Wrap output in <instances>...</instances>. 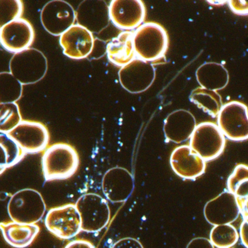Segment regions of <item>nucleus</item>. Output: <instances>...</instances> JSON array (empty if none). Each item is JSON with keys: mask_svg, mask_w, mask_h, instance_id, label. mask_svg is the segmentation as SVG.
Returning <instances> with one entry per match:
<instances>
[{"mask_svg": "<svg viewBox=\"0 0 248 248\" xmlns=\"http://www.w3.org/2000/svg\"><path fill=\"white\" fill-rule=\"evenodd\" d=\"M133 45L136 58L151 64L157 63L165 58L169 50V34L160 23L147 22L134 31Z\"/></svg>", "mask_w": 248, "mask_h": 248, "instance_id": "nucleus-1", "label": "nucleus"}, {"mask_svg": "<svg viewBox=\"0 0 248 248\" xmlns=\"http://www.w3.org/2000/svg\"><path fill=\"white\" fill-rule=\"evenodd\" d=\"M79 156L73 146L57 143L48 147L42 157V167L46 182L66 180L79 166Z\"/></svg>", "mask_w": 248, "mask_h": 248, "instance_id": "nucleus-2", "label": "nucleus"}, {"mask_svg": "<svg viewBox=\"0 0 248 248\" xmlns=\"http://www.w3.org/2000/svg\"><path fill=\"white\" fill-rule=\"evenodd\" d=\"M46 210L43 197L33 189L16 192L7 204V213L11 221L19 224H37L43 218Z\"/></svg>", "mask_w": 248, "mask_h": 248, "instance_id": "nucleus-3", "label": "nucleus"}, {"mask_svg": "<svg viewBox=\"0 0 248 248\" xmlns=\"http://www.w3.org/2000/svg\"><path fill=\"white\" fill-rule=\"evenodd\" d=\"M9 69L22 85L35 84L46 75L47 59L39 50L29 48L13 55Z\"/></svg>", "mask_w": 248, "mask_h": 248, "instance_id": "nucleus-4", "label": "nucleus"}, {"mask_svg": "<svg viewBox=\"0 0 248 248\" xmlns=\"http://www.w3.org/2000/svg\"><path fill=\"white\" fill-rule=\"evenodd\" d=\"M75 205L81 217L82 231L98 232L110 222V208L103 197L97 194H86L78 198Z\"/></svg>", "mask_w": 248, "mask_h": 248, "instance_id": "nucleus-5", "label": "nucleus"}, {"mask_svg": "<svg viewBox=\"0 0 248 248\" xmlns=\"http://www.w3.org/2000/svg\"><path fill=\"white\" fill-rule=\"evenodd\" d=\"M189 146L204 161H211L222 154L226 138L217 124L201 122L192 132Z\"/></svg>", "mask_w": 248, "mask_h": 248, "instance_id": "nucleus-6", "label": "nucleus"}, {"mask_svg": "<svg viewBox=\"0 0 248 248\" xmlns=\"http://www.w3.org/2000/svg\"><path fill=\"white\" fill-rule=\"evenodd\" d=\"M46 230L61 240H68L79 234L81 220L75 204L51 208L45 219Z\"/></svg>", "mask_w": 248, "mask_h": 248, "instance_id": "nucleus-7", "label": "nucleus"}, {"mask_svg": "<svg viewBox=\"0 0 248 248\" xmlns=\"http://www.w3.org/2000/svg\"><path fill=\"white\" fill-rule=\"evenodd\" d=\"M218 126L225 138L234 141L248 139V107L233 100L223 105L218 114Z\"/></svg>", "mask_w": 248, "mask_h": 248, "instance_id": "nucleus-8", "label": "nucleus"}, {"mask_svg": "<svg viewBox=\"0 0 248 248\" xmlns=\"http://www.w3.org/2000/svg\"><path fill=\"white\" fill-rule=\"evenodd\" d=\"M7 135L25 154H36L45 151L50 138L47 128L36 121L22 120Z\"/></svg>", "mask_w": 248, "mask_h": 248, "instance_id": "nucleus-9", "label": "nucleus"}, {"mask_svg": "<svg viewBox=\"0 0 248 248\" xmlns=\"http://www.w3.org/2000/svg\"><path fill=\"white\" fill-rule=\"evenodd\" d=\"M40 20L48 33L61 36L75 25L77 12L67 1L53 0L45 4L41 10Z\"/></svg>", "mask_w": 248, "mask_h": 248, "instance_id": "nucleus-10", "label": "nucleus"}, {"mask_svg": "<svg viewBox=\"0 0 248 248\" xmlns=\"http://www.w3.org/2000/svg\"><path fill=\"white\" fill-rule=\"evenodd\" d=\"M155 75L153 64L135 58L121 68L119 79L122 87L128 93L138 94L151 87Z\"/></svg>", "mask_w": 248, "mask_h": 248, "instance_id": "nucleus-11", "label": "nucleus"}, {"mask_svg": "<svg viewBox=\"0 0 248 248\" xmlns=\"http://www.w3.org/2000/svg\"><path fill=\"white\" fill-rule=\"evenodd\" d=\"M241 203L228 190L208 201L204 207L205 220L211 225L232 224L240 216Z\"/></svg>", "mask_w": 248, "mask_h": 248, "instance_id": "nucleus-12", "label": "nucleus"}, {"mask_svg": "<svg viewBox=\"0 0 248 248\" xmlns=\"http://www.w3.org/2000/svg\"><path fill=\"white\" fill-rule=\"evenodd\" d=\"M108 13L115 26L131 32L142 24L147 9L141 0H113L108 6Z\"/></svg>", "mask_w": 248, "mask_h": 248, "instance_id": "nucleus-13", "label": "nucleus"}, {"mask_svg": "<svg viewBox=\"0 0 248 248\" xmlns=\"http://www.w3.org/2000/svg\"><path fill=\"white\" fill-rule=\"evenodd\" d=\"M60 45L64 55L71 59L87 58L94 46L93 33L81 25H74L60 36Z\"/></svg>", "mask_w": 248, "mask_h": 248, "instance_id": "nucleus-14", "label": "nucleus"}, {"mask_svg": "<svg viewBox=\"0 0 248 248\" xmlns=\"http://www.w3.org/2000/svg\"><path fill=\"white\" fill-rule=\"evenodd\" d=\"M34 38L31 23L22 17L10 22L0 30V45L14 54L30 48Z\"/></svg>", "mask_w": 248, "mask_h": 248, "instance_id": "nucleus-15", "label": "nucleus"}, {"mask_svg": "<svg viewBox=\"0 0 248 248\" xmlns=\"http://www.w3.org/2000/svg\"><path fill=\"white\" fill-rule=\"evenodd\" d=\"M134 188V177L124 167L110 168L105 173L102 181L103 194L113 203H122L126 201L132 194Z\"/></svg>", "mask_w": 248, "mask_h": 248, "instance_id": "nucleus-16", "label": "nucleus"}, {"mask_svg": "<svg viewBox=\"0 0 248 248\" xmlns=\"http://www.w3.org/2000/svg\"><path fill=\"white\" fill-rule=\"evenodd\" d=\"M170 164L175 174L186 180H194L204 174L206 163L188 145L179 146L172 151Z\"/></svg>", "mask_w": 248, "mask_h": 248, "instance_id": "nucleus-17", "label": "nucleus"}, {"mask_svg": "<svg viewBox=\"0 0 248 248\" xmlns=\"http://www.w3.org/2000/svg\"><path fill=\"white\" fill-rule=\"evenodd\" d=\"M196 126V119L190 112L179 109L168 115L164 120L163 132L167 141L182 144L190 138Z\"/></svg>", "mask_w": 248, "mask_h": 248, "instance_id": "nucleus-18", "label": "nucleus"}, {"mask_svg": "<svg viewBox=\"0 0 248 248\" xmlns=\"http://www.w3.org/2000/svg\"><path fill=\"white\" fill-rule=\"evenodd\" d=\"M0 231L7 244L16 248H25L32 244L40 231L37 224H19L14 221L0 223Z\"/></svg>", "mask_w": 248, "mask_h": 248, "instance_id": "nucleus-19", "label": "nucleus"}, {"mask_svg": "<svg viewBox=\"0 0 248 248\" xmlns=\"http://www.w3.org/2000/svg\"><path fill=\"white\" fill-rule=\"evenodd\" d=\"M133 33L134 32L124 31L108 42L106 52L112 64L122 68L136 58Z\"/></svg>", "mask_w": 248, "mask_h": 248, "instance_id": "nucleus-20", "label": "nucleus"}, {"mask_svg": "<svg viewBox=\"0 0 248 248\" xmlns=\"http://www.w3.org/2000/svg\"><path fill=\"white\" fill-rule=\"evenodd\" d=\"M196 79L201 87L217 92L227 87L230 76L222 64L208 62L197 69Z\"/></svg>", "mask_w": 248, "mask_h": 248, "instance_id": "nucleus-21", "label": "nucleus"}, {"mask_svg": "<svg viewBox=\"0 0 248 248\" xmlns=\"http://www.w3.org/2000/svg\"><path fill=\"white\" fill-rule=\"evenodd\" d=\"M83 1L77 12V20L78 24L84 26L93 33V32H100L108 23V10L106 5H94L92 1Z\"/></svg>", "mask_w": 248, "mask_h": 248, "instance_id": "nucleus-22", "label": "nucleus"}, {"mask_svg": "<svg viewBox=\"0 0 248 248\" xmlns=\"http://www.w3.org/2000/svg\"><path fill=\"white\" fill-rule=\"evenodd\" d=\"M189 100L199 109L213 117L218 116L223 106L221 96L214 90L203 87H197L192 90Z\"/></svg>", "mask_w": 248, "mask_h": 248, "instance_id": "nucleus-23", "label": "nucleus"}, {"mask_svg": "<svg viewBox=\"0 0 248 248\" xmlns=\"http://www.w3.org/2000/svg\"><path fill=\"white\" fill-rule=\"evenodd\" d=\"M25 154L7 134L0 132V176L7 169L20 163Z\"/></svg>", "mask_w": 248, "mask_h": 248, "instance_id": "nucleus-24", "label": "nucleus"}, {"mask_svg": "<svg viewBox=\"0 0 248 248\" xmlns=\"http://www.w3.org/2000/svg\"><path fill=\"white\" fill-rule=\"evenodd\" d=\"M227 189L243 203L248 198V165L236 166L227 180Z\"/></svg>", "mask_w": 248, "mask_h": 248, "instance_id": "nucleus-25", "label": "nucleus"}, {"mask_svg": "<svg viewBox=\"0 0 248 248\" xmlns=\"http://www.w3.org/2000/svg\"><path fill=\"white\" fill-rule=\"evenodd\" d=\"M23 95V85L9 71L0 72V103H16Z\"/></svg>", "mask_w": 248, "mask_h": 248, "instance_id": "nucleus-26", "label": "nucleus"}, {"mask_svg": "<svg viewBox=\"0 0 248 248\" xmlns=\"http://www.w3.org/2000/svg\"><path fill=\"white\" fill-rule=\"evenodd\" d=\"M238 231L232 224L214 226L210 233V241L214 247L231 248L238 241Z\"/></svg>", "mask_w": 248, "mask_h": 248, "instance_id": "nucleus-27", "label": "nucleus"}, {"mask_svg": "<svg viewBox=\"0 0 248 248\" xmlns=\"http://www.w3.org/2000/svg\"><path fill=\"white\" fill-rule=\"evenodd\" d=\"M22 121L17 103H0V132L9 133Z\"/></svg>", "mask_w": 248, "mask_h": 248, "instance_id": "nucleus-28", "label": "nucleus"}, {"mask_svg": "<svg viewBox=\"0 0 248 248\" xmlns=\"http://www.w3.org/2000/svg\"><path fill=\"white\" fill-rule=\"evenodd\" d=\"M23 3L20 0H0V30L10 22L21 17Z\"/></svg>", "mask_w": 248, "mask_h": 248, "instance_id": "nucleus-29", "label": "nucleus"}, {"mask_svg": "<svg viewBox=\"0 0 248 248\" xmlns=\"http://www.w3.org/2000/svg\"><path fill=\"white\" fill-rule=\"evenodd\" d=\"M230 9L236 14H248V1L246 0H230L227 1Z\"/></svg>", "mask_w": 248, "mask_h": 248, "instance_id": "nucleus-30", "label": "nucleus"}, {"mask_svg": "<svg viewBox=\"0 0 248 248\" xmlns=\"http://www.w3.org/2000/svg\"><path fill=\"white\" fill-rule=\"evenodd\" d=\"M111 248H144V247L137 239L125 237L118 240Z\"/></svg>", "mask_w": 248, "mask_h": 248, "instance_id": "nucleus-31", "label": "nucleus"}, {"mask_svg": "<svg viewBox=\"0 0 248 248\" xmlns=\"http://www.w3.org/2000/svg\"><path fill=\"white\" fill-rule=\"evenodd\" d=\"M186 248H215L210 240L205 237H196L192 239Z\"/></svg>", "mask_w": 248, "mask_h": 248, "instance_id": "nucleus-32", "label": "nucleus"}, {"mask_svg": "<svg viewBox=\"0 0 248 248\" xmlns=\"http://www.w3.org/2000/svg\"><path fill=\"white\" fill-rule=\"evenodd\" d=\"M240 235L242 243L246 248H248V216L245 217L244 221L240 228Z\"/></svg>", "mask_w": 248, "mask_h": 248, "instance_id": "nucleus-33", "label": "nucleus"}, {"mask_svg": "<svg viewBox=\"0 0 248 248\" xmlns=\"http://www.w3.org/2000/svg\"><path fill=\"white\" fill-rule=\"evenodd\" d=\"M64 248H95L91 242L85 240H76L70 242Z\"/></svg>", "mask_w": 248, "mask_h": 248, "instance_id": "nucleus-34", "label": "nucleus"}, {"mask_svg": "<svg viewBox=\"0 0 248 248\" xmlns=\"http://www.w3.org/2000/svg\"><path fill=\"white\" fill-rule=\"evenodd\" d=\"M242 211L245 213V215L248 216V198L241 204Z\"/></svg>", "mask_w": 248, "mask_h": 248, "instance_id": "nucleus-35", "label": "nucleus"}, {"mask_svg": "<svg viewBox=\"0 0 248 248\" xmlns=\"http://www.w3.org/2000/svg\"><path fill=\"white\" fill-rule=\"evenodd\" d=\"M210 4H214V5H222V4L227 3V1H208Z\"/></svg>", "mask_w": 248, "mask_h": 248, "instance_id": "nucleus-36", "label": "nucleus"}]
</instances>
